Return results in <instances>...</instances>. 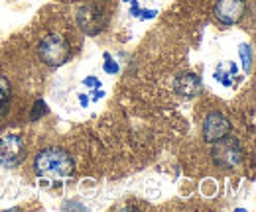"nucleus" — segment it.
<instances>
[{
	"mask_svg": "<svg viewBox=\"0 0 256 212\" xmlns=\"http://www.w3.org/2000/svg\"><path fill=\"white\" fill-rule=\"evenodd\" d=\"M174 87H176V92H178L180 96H184V98H193V96H197L199 91H201V79H199L197 75H193V73H186V75H180V77L176 79Z\"/></svg>",
	"mask_w": 256,
	"mask_h": 212,
	"instance_id": "nucleus-8",
	"label": "nucleus"
},
{
	"mask_svg": "<svg viewBox=\"0 0 256 212\" xmlns=\"http://www.w3.org/2000/svg\"><path fill=\"white\" fill-rule=\"evenodd\" d=\"M77 24L79 28L89 33V35H96L98 31L104 30V16L96 6H81L77 12Z\"/></svg>",
	"mask_w": 256,
	"mask_h": 212,
	"instance_id": "nucleus-6",
	"label": "nucleus"
},
{
	"mask_svg": "<svg viewBox=\"0 0 256 212\" xmlns=\"http://www.w3.org/2000/svg\"><path fill=\"white\" fill-rule=\"evenodd\" d=\"M34 169L44 179L64 181V179L73 175L75 165H73V157L65 152V150L48 148V150H44V152H40L36 155Z\"/></svg>",
	"mask_w": 256,
	"mask_h": 212,
	"instance_id": "nucleus-1",
	"label": "nucleus"
},
{
	"mask_svg": "<svg viewBox=\"0 0 256 212\" xmlns=\"http://www.w3.org/2000/svg\"><path fill=\"white\" fill-rule=\"evenodd\" d=\"M226 134H230V122L221 112H213L209 114L203 122V140L213 144L217 140L224 138Z\"/></svg>",
	"mask_w": 256,
	"mask_h": 212,
	"instance_id": "nucleus-7",
	"label": "nucleus"
},
{
	"mask_svg": "<svg viewBox=\"0 0 256 212\" xmlns=\"http://www.w3.org/2000/svg\"><path fill=\"white\" fill-rule=\"evenodd\" d=\"M213 144H215V146H213L211 157H213V161H215L217 167H221V169H230V167L238 165V161H240V157H242V146H240V142H238L234 136L226 134L224 138L213 142Z\"/></svg>",
	"mask_w": 256,
	"mask_h": 212,
	"instance_id": "nucleus-3",
	"label": "nucleus"
},
{
	"mask_svg": "<svg viewBox=\"0 0 256 212\" xmlns=\"http://www.w3.org/2000/svg\"><path fill=\"white\" fill-rule=\"evenodd\" d=\"M38 55H40V59L44 61L46 65H50V67H60V65L67 63L69 55H71V47H69V43L65 41L62 35L50 33V35H46V37L40 41Z\"/></svg>",
	"mask_w": 256,
	"mask_h": 212,
	"instance_id": "nucleus-2",
	"label": "nucleus"
},
{
	"mask_svg": "<svg viewBox=\"0 0 256 212\" xmlns=\"http://www.w3.org/2000/svg\"><path fill=\"white\" fill-rule=\"evenodd\" d=\"M234 75H236V65L234 63H221L215 71V79L219 83H223L224 87H230L232 81H234Z\"/></svg>",
	"mask_w": 256,
	"mask_h": 212,
	"instance_id": "nucleus-9",
	"label": "nucleus"
},
{
	"mask_svg": "<svg viewBox=\"0 0 256 212\" xmlns=\"http://www.w3.org/2000/svg\"><path fill=\"white\" fill-rule=\"evenodd\" d=\"M26 155L24 142L16 134H6L0 138V163L4 167H16Z\"/></svg>",
	"mask_w": 256,
	"mask_h": 212,
	"instance_id": "nucleus-4",
	"label": "nucleus"
},
{
	"mask_svg": "<svg viewBox=\"0 0 256 212\" xmlns=\"http://www.w3.org/2000/svg\"><path fill=\"white\" fill-rule=\"evenodd\" d=\"M8 100H10L8 85H6V83H2V87H0V114H4V112H6V108H8Z\"/></svg>",
	"mask_w": 256,
	"mask_h": 212,
	"instance_id": "nucleus-11",
	"label": "nucleus"
},
{
	"mask_svg": "<svg viewBox=\"0 0 256 212\" xmlns=\"http://www.w3.org/2000/svg\"><path fill=\"white\" fill-rule=\"evenodd\" d=\"M104 71H106V73H116V71H118L116 61L112 59L108 53H104Z\"/></svg>",
	"mask_w": 256,
	"mask_h": 212,
	"instance_id": "nucleus-13",
	"label": "nucleus"
},
{
	"mask_svg": "<svg viewBox=\"0 0 256 212\" xmlns=\"http://www.w3.org/2000/svg\"><path fill=\"white\" fill-rule=\"evenodd\" d=\"M238 51H240V59H242V69L248 73L250 71V65H252V49H250V45L240 43Z\"/></svg>",
	"mask_w": 256,
	"mask_h": 212,
	"instance_id": "nucleus-10",
	"label": "nucleus"
},
{
	"mask_svg": "<svg viewBox=\"0 0 256 212\" xmlns=\"http://www.w3.org/2000/svg\"><path fill=\"white\" fill-rule=\"evenodd\" d=\"M244 12H246V0H217L215 4V18L224 26H232L240 22Z\"/></svg>",
	"mask_w": 256,
	"mask_h": 212,
	"instance_id": "nucleus-5",
	"label": "nucleus"
},
{
	"mask_svg": "<svg viewBox=\"0 0 256 212\" xmlns=\"http://www.w3.org/2000/svg\"><path fill=\"white\" fill-rule=\"evenodd\" d=\"M140 12H142L140 4H138V2H132V14H134V16H140Z\"/></svg>",
	"mask_w": 256,
	"mask_h": 212,
	"instance_id": "nucleus-15",
	"label": "nucleus"
},
{
	"mask_svg": "<svg viewBox=\"0 0 256 212\" xmlns=\"http://www.w3.org/2000/svg\"><path fill=\"white\" fill-rule=\"evenodd\" d=\"M46 112H48L46 102H44V100H36V106H34V110H32V120H38V116H40V114H46Z\"/></svg>",
	"mask_w": 256,
	"mask_h": 212,
	"instance_id": "nucleus-12",
	"label": "nucleus"
},
{
	"mask_svg": "<svg viewBox=\"0 0 256 212\" xmlns=\"http://www.w3.org/2000/svg\"><path fill=\"white\" fill-rule=\"evenodd\" d=\"M85 85H87V87H89V85H93V89H96V87H100L98 79H95V77H89V79H85Z\"/></svg>",
	"mask_w": 256,
	"mask_h": 212,
	"instance_id": "nucleus-14",
	"label": "nucleus"
}]
</instances>
